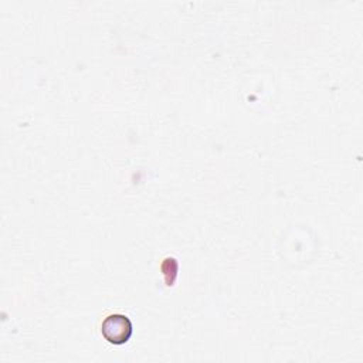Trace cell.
Returning <instances> with one entry per match:
<instances>
[{
    "label": "cell",
    "mask_w": 363,
    "mask_h": 363,
    "mask_svg": "<svg viewBox=\"0 0 363 363\" xmlns=\"http://www.w3.org/2000/svg\"><path fill=\"white\" fill-rule=\"evenodd\" d=\"M101 333L109 343L123 345L130 339L133 333V325L126 315L112 313L102 320Z\"/></svg>",
    "instance_id": "cell-1"
}]
</instances>
